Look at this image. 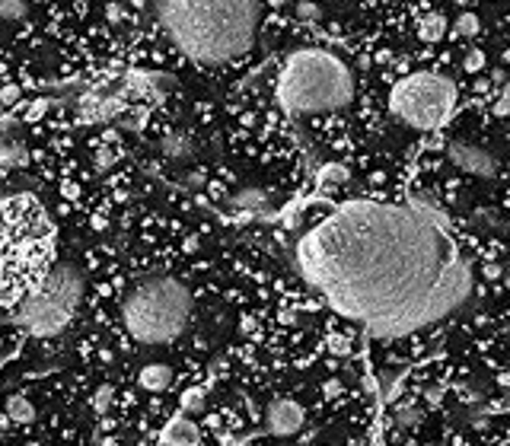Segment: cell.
<instances>
[{
	"instance_id": "24",
	"label": "cell",
	"mask_w": 510,
	"mask_h": 446,
	"mask_svg": "<svg viewBox=\"0 0 510 446\" xmlns=\"http://www.w3.org/2000/svg\"><path fill=\"white\" fill-rule=\"evenodd\" d=\"M19 99V86H4V89H0V102H6V106H13V102H16Z\"/></svg>"
},
{
	"instance_id": "3",
	"label": "cell",
	"mask_w": 510,
	"mask_h": 446,
	"mask_svg": "<svg viewBox=\"0 0 510 446\" xmlns=\"http://www.w3.org/2000/svg\"><path fill=\"white\" fill-rule=\"evenodd\" d=\"M54 230L32 198H0V306H19L51 274Z\"/></svg>"
},
{
	"instance_id": "27",
	"label": "cell",
	"mask_w": 510,
	"mask_h": 446,
	"mask_svg": "<svg viewBox=\"0 0 510 446\" xmlns=\"http://www.w3.org/2000/svg\"><path fill=\"white\" fill-rule=\"evenodd\" d=\"M485 278H501V268L498 265H485Z\"/></svg>"
},
{
	"instance_id": "2",
	"label": "cell",
	"mask_w": 510,
	"mask_h": 446,
	"mask_svg": "<svg viewBox=\"0 0 510 446\" xmlns=\"http://www.w3.org/2000/svg\"><path fill=\"white\" fill-rule=\"evenodd\" d=\"M258 4H156V23L173 45L198 64H223L255 42Z\"/></svg>"
},
{
	"instance_id": "26",
	"label": "cell",
	"mask_w": 510,
	"mask_h": 446,
	"mask_svg": "<svg viewBox=\"0 0 510 446\" xmlns=\"http://www.w3.org/2000/svg\"><path fill=\"white\" fill-rule=\"evenodd\" d=\"M108 399H112V389H99V395H96V411H99V415L106 411Z\"/></svg>"
},
{
	"instance_id": "7",
	"label": "cell",
	"mask_w": 510,
	"mask_h": 446,
	"mask_svg": "<svg viewBox=\"0 0 510 446\" xmlns=\"http://www.w3.org/2000/svg\"><path fill=\"white\" fill-rule=\"evenodd\" d=\"M389 108L402 125L414 131H437L450 121L457 108V86L450 77L421 71L412 77L399 80L396 89L389 93Z\"/></svg>"
},
{
	"instance_id": "14",
	"label": "cell",
	"mask_w": 510,
	"mask_h": 446,
	"mask_svg": "<svg viewBox=\"0 0 510 446\" xmlns=\"http://www.w3.org/2000/svg\"><path fill=\"white\" fill-rule=\"evenodd\" d=\"M4 415L16 424H26L36 417V408H32V402L26 399V395H10V399L4 402Z\"/></svg>"
},
{
	"instance_id": "10",
	"label": "cell",
	"mask_w": 510,
	"mask_h": 446,
	"mask_svg": "<svg viewBox=\"0 0 510 446\" xmlns=\"http://www.w3.org/2000/svg\"><path fill=\"white\" fill-rule=\"evenodd\" d=\"M160 443L163 446H198L201 443V430H198V424H195L192 417L175 415L173 421L163 427Z\"/></svg>"
},
{
	"instance_id": "20",
	"label": "cell",
	"mask_w": 510,
	"mask_h": 446,
	"mask_svg": "<svg viewBox=\"0 0 510 446\" xmlns=\"http://www.w3.org/2000/svg\"><path fill=\"white\" fill-rule=\"evenodd\" d=\"M481 67H485V54H481L479 48H472V51L462 54V71L466 74H479Z\"/></svg>"
},
{
	"instance_id": "28",
	"label": "cell",
	"mask_w": 510,
	"mask_h": 446,
	"mask_svg": "<svg viewBox=\"0 0 510 446\" xmlns=\"http://www.w3.org/2000/svg\"><path fill=\"white\" fill-rule=\"evenodd\" d=\"M504 284H507V290H510V271L504 274Z\"/></svg>"
},
{
	"instance_id": "9",
	"label": "cell",
	"mask_w": 510,
	"mask_h": 446,
	"mask_svg": "<svg viewBox=\"0 0 510 446\" xmlns=\"http://www.w3.org/2000/svg\"><path fill=\"white\" fill-rule=\"evenodd\" d=\"M447 153H450V160L457 163L459 169H466V173L479 176V178H491L498 173V163L491 160V153L481 147H475V143H462V141H453L450 147H447Z\"/></svg>"
},
{
	"instance_id": "15",
	"label": "cell",
	"mask_w": 510,
	"mask_h": 446,
	"mask_svg": "<svg viewBox=\"0 0 510 446\" xmlns=\"http://www.w3.org/2000/svg\"><path fill=\"white\" fill-rule=\"evenodd\" d=\"M479 29H481V19L475 16L472 10H462L457 16V23H453V32H457L459 39H475L479 36Z\"/></svg>"
},
{
	"instance_id": "13",
	"label": "cell",
	"mask_w": 510,
	"mask_h": 446,
	"mask_svg": "<svg viewBox=\"0 0 510 446\" xmlns=\"http://www.w3.org/2000/svg\"><path fill=\"white\" fill-rule=\"evenodd\" d=\"M447 36V16L444 13H424L421 16V23H418V39L421 42H427V45H434V42H440V39Z\"/></svg>"
},
{
	"instance_id": "16",
	"label": "cell",
	"mask_w": 510,
	"mask_h": 446,
	"mask_svg": "<svg viewBox=\"0 0 510 446\" xmlns=\"http://www.w3.org/2000/svg\"><path fill=\"white\" fill-rule=\"evenodd\" d=\"M348 182V169L342 166V163H329V166H322V173H319V185H325V188H338V185Z\"/></svg>"
},
{
	"instance_id": "12",
	"label": "cell",
	"mask_w": 510,
	"mask_h": 446,
	"mask_svg": "<svg viewBox=\"0 0 510 446\" xmlns=\"http://www.w3.org/2000/svg\"><path fill=\"white\" fill-rule=\"evenodd\" d=\"M29 163V150H26L23 141L16 137H4L0 141V169H16Z\"/></svg>"
},
{
	"instance_id": "11",
	"label": "cell",
	"mask_w": 510,
	"mask_h": 446,
	"mask_svg": "<svg viewBox=\"0 0 510 446\" xmlns=\"http://www.w3.org/2000/svg\"><path fill=\"white\" fill-rule=\"evenodd\" d=\"M173 380H175L173 367H169V363H160V360L144 363L141 373H138V386L147 389V392H166V389L173 386Z\"/></svg>"
},
{
	"instance_id": "18",
	"label": "cell",
	"mask_w": 510,
	"mask_h": 446,
	"mask_svg": "<svg viewBox=\"0 0 510 446\" xmlns=\"http://www.w3.org/2000/svg\"><path fill=\"white\" fill-rule=\"evenodd\" d=\"M182 411H185V415H201L204 411V389H198V386L185 389V392H182Z\"/></svg>"
},
{
	"instance_id": "6",
	"label": "cell",
	"mask_w": 510,
	"mask_h": 446,
	"mask_svg": "<svg viewBox=\"0 0 510 446\" xmlns=\"http://www.w3.org/2000/svg\"><path fill=\"white\" fill-rule=\"evenodd\" d=\"M80 297H83V280L73 265L51 268V274L42 280L39 290H32L23 303L16 306V322L32 335V338H49L61 332L77 313Z\"/></svg>"
},
{
	"instance_id": "21",
	"label": "cell",
	"mask_w": 510,
	"mask_h": 446,
	"mask_svg": "<svg viewBox=\"0 0 510 446\" xmlns=\"http://www.w3.org/2000/svg\"><path fill=\"white\" fill-rule=\"evenodd\" d=\"M325 345H329L332 354H348L351 351V338H345V335H329Z\"/></svg>"
},
{
	"instance_id": "22",
	"label": "cell",
	"mask_w": 510,
	"mask_h": 446,
	"mask_svg": "<svg viewBox=\"0 0 510 446\" xmlns=\"http://www.w3.org/2000/svg\"><path fill=\"white\" fill-rule=\"evenodd\" d=\"M294 13H297L300 19H319V16H322V10H319L316 4H297Z\"/></svg>"
},
{
	"instance_id": "23",
	"label": "cell",
	"mask_w": 510,
	"mask_h": 446,
	"mask_svg": "<svg viewBox=\"0 0 510 446\" xmlns=\"http://www.w3.org/2000/svg\"><path fill=\"white\" fill-rule=\"evenodd\" d=\"M342 392H345L342 380H325V386H322V395H325V399H338Z\"/></svg>"
},
{
	"instance_id": "4",
	"label": "cell",
	"mask_w": 510,
	"mask_h": 446,
	"mask_svg": "<svg viewBox=\"0 0 510 446\" xmlns=\"http://www.w3.org/2000/svg\"><path fill=\"white\" fill-rule=\"evenodd\" d=\"M355 77L348 64L322 48H303L284 61L277 74V102L294 115L332 112L351 102Z\"/></svg>"
},
{
	"instance_id": "17",
	"label": "cell",
	"mask_w": 510,
	"mask_h": 446,
	"mask_svg": "<svg viewBox=\"0 0 510 446\" xmlns=\"http://www.w3.org/2000/svg\"><path fill=\"white\" fill-rule=\"evenodd\" d=\"M29 16V4H19V0H0V19L6 23H19V19Z\"/></svg>"
},
{
	"instance_id": "8",
	"label": "cell",
	"mask_w": 510,
	"mask_h": 446,
	"mask_svg": "<svg viewBox=\"0 0 510 446\" xmlns=\"http://www.w3.org/2000/svg\"><path fill=\"white\" fill-rule=\"evenodd\" d=\"M306 424V408L297 399H275L265 411V430L271 437H294Z\"/></svg>"
},
{
	"instance_id": "19",
	"label": "cell",
	"mask_w": 510,
	"mask_h": 446,
	"mask_svg": "<svg viewBox=\"0 0 510 446\" xmlns=\"http://www.w3.org/2000/svg\"><path fill=\"white\" fill-rule=\"evenodd\" d=\"M236 208H246V211H262L265 208V195L262 191H240V195L233 198Z\"/></svg>"
},
{
	"instance_id": "25",
	"label": "cell",
	"mask_w": 510,
	"mask_h": 446,
	"mask_svg": "<svg viewBox=\"0 0 510 446\" xmlns=\"http://www.w3.org/2000/svg\"><path fill=\"white\" fill-rule=\"evenodd\" d=\"M494 112L498 115H510V89H504V96L498 99V106H494Z\"/></svg>"
},
{
	"instance_id": "5",
	"label": "cell",
	"mask_w": 510,
	"mask_h": 446,
	"mask_svg": "<svg viewBox=\"0 0 510 446\" xmlns=\"http://www.w3.org/2000/svg\"><path fill=\"white\" fill-rule=\"evenodd\" d=\"M192 319V293L175 278H147L121 303L125 332L141 345H166L179 338Z\"/></svg>"
},
{
	"instance_id": "1",
	"label": "cell",
	"mask_w": 510,
	"mask_h": 446,
	"mask_svg": "<svg viewBox=\"0 0 510 446\" xmlns=\"http://www.w3.org/2000/svg\"><path fill=\"white\" fill-rule=\"evenodd\" d=\"M297 265L332 310L379 338L440 319L472 287L450 230L421 204H342L300 239Z\"/></svg>"
}]
</instances>
